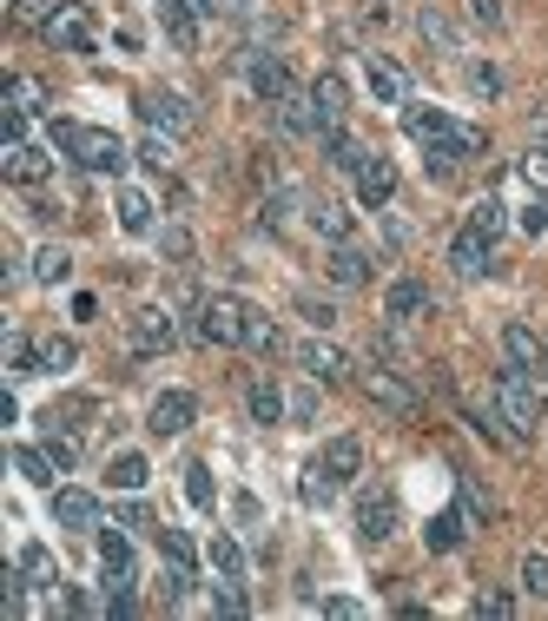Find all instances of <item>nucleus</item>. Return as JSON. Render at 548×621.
<instances>
[{
  "label": "nucleus",
  "instance_id": "nucleus-54",
  "mask_svg": "<svg viewBox=\"0 0 548 621\" xmlns=\"http://www.w3.org/2000/svg\"><path fill=\"white\" fill-rule=\"evenodd\" d=\"M522 232H548V192H536V199L522 206Z\"/></svg>",
  "mask_w": 548,
  "mask_h": 621
},
{
  "label": "nucleus",
  "instance_id": "nucleus-14",
  "mask_svg": "<svg viewBox=\"0 0 548 621\" xmlns=\"http://www.w3.org/2000/svg\"><path fill=\"white\" fill-rule=\"evenodd\" d=\"M0 172H7L13 186H40V179L53 172V159H47L40 146H27V139H7V152H0Z\"/></svg>",
  "mask_w": 548,
  "mask_h": 621
},
{
  "label": "nucleus",
  "instance_id": "nucleus-35",
  "mask_svg": "<svg viewBox=\"0 0 548 621\" xmlns=\"http://www.w3.org/2000/svg\"><path fill=\"white\" fill-rule=\"evenodd\" d=\"M152 535H159V549H165V562H179V569H199V542H192L185 529H165V522H159Z\"/></svg>",
  "mask_w": 548,
  "mask_h": 621
},
{
  "label": "nucleus",
  "instance_id": "nucleus-11",
  "mask_svg": "<svg viewBox=\"0 0 548 621\" xmlns=\"http://www.w3.org/2000/svg\"><path fill=\"white\" fill-rule=\"evenodd\" d=\"M429 311H436V298H429L423 278H397V284L384 291V318H390V324H416V318H429Z\"/></svg>",
  "mask_w": 548,
  "mask_h": 621
},
{
  "label": "nucleus",
  "instance_id": "nucleus-26",
  "mask_svg": "<svg viewBox=\"0 0 548 621\" xmlns=\"http://www.w3.org/2000/svg\"><path fill=\"white\" fill-rule=\"evenodd\" d=\"M13 470H20L27 483H40V490H53V477H60V463H53L40 443H13Z\"/></svg>",
  "mask_w": 548,
  "mask_h": 621
},
{
  "label": "nucleus",
  "instance_id": "nucleus-37",
  "mask_svg": "<svg viewBox=\"0 0 548 621\" xmlns=\"http://www.w3.org/2000/svg\"><path fill=\"white\" fill-rule=\"evenodd\" d=\"M212 569H219L225 582H245V549H239L232 535H212Z\"/></svg>",
  "mask_w": 548,
  "mask_h": 621
},
{
  "label": "nucleus",
  "instance_id": "nucleus-3",
  "mask_svg": "<svg viewBox=\"0 0 548 621\" xmlns=\"http://www.w3.org/2000/svg\"><path fill=\"white\" fill-rule=\"evenodd\" d=\"M245 318H252V304H239V298L212 291V298H199V311H192V338H199V344L232 351V344H245Z\"/></svg>",
  "mask_w": 548,
  "mask_h": 621
},
{
  "label": "nucleus",
  "instance_id": "nucleus-41",
  "mask_svg": "<svg viewBox=\"0 0 548 621\" xmlns=\"http://www.w3.org/2000/svg\"><path fill=\"white\" fill-rule=\"evenodd\" d=\"M516 589H522V595H536V602H548V555H542V549H536V555H522Z\"/></svg>",
  "mask_w": 548,
  "mask_h": 621
},
{
  "label": "nucleus",
  "instance_id": "nucleus-44",
  "mask_svg": "<svg viewBox=\"0 0 548 621\" xmlns=\"http://www.w3.org/2000/svg\"><path fill=\"white\" fill-rule=\"evenodd\" d=\"M297 490H304V502H317V509H324V502L337 497V477H331V470H324V463H311V470H304V483H297Z\"/></svg>",
  "mask_w": 548,
  "mask_h": 621
},
{
  "label": "nucleus",
  "instance_id": "nucleus-47",
  "mask_svg": "<svg viewBox=\"0 0 548 621\" xmlns=\"http://www.w3.org/2000/svg\"><path fill=\"white\" fill-rule=\"evenodd\" d=\"M212 615H252V602H245V589L219 575V589H212Z\"/></svg>",
  "mask_w": 548,
  "mask_h": 621
},
{
  "label": "nucleus",
  "instance_id": "nucleus-17",
  "mask_svg": "<svg viewBox=\"0 0 548 621\" xmlns=\"http://www.w3.org/2000/svg\"><path fill=\"white\" fill-rule=\"evenodd\" d=\"M371 264H377L371 251H364V246H351V239H344V246H331V264H324V271H331V284H344V291H357V284H371Z\"/></svg>",
  "mask_w": 548,
  "mask_h": 621
},
{
  "label": "nucleus",
  "instance_id": "nucleus-42",
  "mask_svg": "<svg viewBox=\"0 0 548 621\" xmlns=\"http://www.w3.org/2000/svg\"><path fill=\"white\" fill-rule=\"evenodd\" d=\"M469 232H483V239L496 246V232H503V199H476V206H469Z\"/></svg>",
  "mask_w": 548,
  "mask_h": 621
},
{
  "label": "nucleus",
  "instance_id": "nucleus-12",
  "mask_svg": "<svg viewBox=\"0 0 548 621\" xmlns=\"http://www.w3.org/2000/svg\"><path fill=\"white\" fill-rule=\"evenodd\" d=\"M297 371L311 377V383H344V377H351V358H344L337 344H324V338H304V344H297Z\"/></svg>",
  "mask_w": 548,
  "mask_h": 621
},
{
  "label": "nucleus",
  "instance_id": "nucleus-9",
  "mask_svg": "<svg viewBox=\"0 0 548 621\" xmlns=\"http://www.w3.org/2000/svg\"><path fill=\"white\" fill-rule=\"evenodd\" d=\"M179 344V324H172V311L165 304H145L133 318V351L139 358H159V351H172Z\"/></svg>",
  "mask_w": 548,
  "mask_h": 621
},
{
  "label": "nucleus",
  "instance_id": "nucleus-21",
  "mask_svg": "<svg viewBox=\"0 0 548 621\" xmlns=\"http://www.w3.org/2000/svg\"><path fill=\"white\" fill-rule=\"evenodd\" d=\"M463 509H443V515H429V529H423V549L429 555H449V549H463Z\"/></svg>",
  "mask_w": 548,
  "mask_h": 621
},
{
  "label": "nucleus",
  "instance_id": "nucleus-29",
  "mask_svg": "<svg viewBox=\"0 0 548 621\" xmlns=\"http://www.w3.org/2000/svg\"><path fill=\"white\" fill-rule=\"evenodd\" d=\"M20 575H27V589H60V569H53V555L40 542L20 549Z\"/></svg>",
  "mask_w": 548,
  "mask_h": 621
},
{
  "label": "nucleus",
  "instance_id": "nucleus-25",
  "mask_svg": "<svg viewBox=\"0 0 548 621\" xmlns=\"http://www.w3.org/2000/svg\"><path fill=\"white\" fill-rule=\"evenodd\" d=\"M317 463H324V470H331L337 483H351V477L364 470V443H357V437H331V450H324Z\"/></svg>",
  "mask_w": 548,
  "mask_h": 621
},
{
  "label": "nucleus",
  "instance_id": "nucleus-1",
  "mask_svg": "<svg viewBox=\"0 0 548 621\" xmlns=\"http://www.w3.org/2000/svg\"><path fill=\"white\" fill-rule=\"evenodd\" d=\"M53 146L73 159V166H87V172H126V139L120 132H106V126H73V120H53Z\"/></svg>",
  "mask_w": 548,
  "mask_h": 621
},
{
  "label": "nucleus",
  "instance_id": "nucleus-2",
  "mask_svg": "<svg viewBox=\"0 0 548 621\" xmlns=\"http://www.w3.org/2000/svg\"><path fill=\"white\" fill-rule=\"evenodd\" d=\"M496 410L516 437H536L542 430V390H536V371H496Z\"/></svg>",
  "mask_w": 548,
  "mask_h": 621
},
{
  "label": "nucleus",
  "instance_id": "nucleus-4",
  "mask_svg": "<svg viewBox=\"0 0 548 621\" xmlns=\"http://www.w3.org/2000/svg\"><path fill=\"white\" fill-rule=\"evenodd\" d=\"M357 383H364V397H371L384 417H397V423H416V417H423V397H416L410 383H404V371L364 364V371H357Z\"/></svg>",
  "mask_w": 548,
  "mask_h": 621
},
{
  "label": "nucleus",
  "instance_id": "nucleus-10",
  "mask_svg": "<svg viewBox=\"0 0 548 621\" xmlns=\"http://www.w3.org/2000/svg\"><path fill=\"white\" fill-rule=\"evenodd\" d=\"M357 535L364 542H390L397 535V497L390 490H364L357 497Z\"/></svg>",
  "mask_w": 548,
  "mask_h": 621
},
{
  "label": "nucleus",
  "instance_id": "nucleus-16",
  "mask_svg": "<svg viewBox=\"0 0 548 621\" xmlns=\"http://www.w3.org/2000/svg\"><path fill=\"white\" fill-rule=\"evenodd\" d=\"M503 358H509L516 371H542V364H548L542 331H529V324H503Z\"/></svg>",
  "mask_w": 548,
  "mask_h": 621
},
{
  "label": "nucleus",
  "instance_id": "nucleus-8",
  "mask_svg": "<svg viewBox=\"0 0 548 621\" xmlns=\"http://www.w3.org/2000/svg\"><path fill=\"white\" fill-rule=\"evenodd\" d=\"M245 80H252V93H258L265 107H277V100L297 93V87H291V67H284L277 53H245Z\"/></svg>",
  "mask_w": 548,
  "mask_h": 621
},
{
  "label": "nucleus",
  "instance_id": "nucleus-24",
  "mask_svg": "<svg viewBox=\"0 0 548 621\" xmlns=\"http://www.w3.org/2000/svg\"><path fill=\"white\" fill-rule=\"evenodd\" d=\"M324 159H331L337 172H357V166L371 159V146H364V139H351L344 126H331V132H324Z\"/></svg>",
  "mask_w": 548,
  "mask_h": 621
},
{
  "label": "nucleus",
  "instance_id": "nucleus-23",
  "mask_svg": "<svg viewBox=\"0 0 548 621\" xmlns=\"http://www.w3.org/2000/svg\"><path fill=\"white\" fill-rule=\"evenodd\" d=\"M7 107H13V113H47L53 93H47L33 73H7Z\"/></svg>",
  "mask_w": 548,
  "mask_h": 621
},
{
  "label": "nucleus",
  "instance_id": "nucleus-15",
  "mask_svg": "<svg viewBox=\"0 0 548 621\" xmlns=\"http://www.w3.org/2000/svg\"><path fill=\"white\" fill-rule=\"evenodd\" d=\"M351 179H357V199H364V206H390V199H397V166L377 159V152H371Z\"/></svg>",
  "mask_w": 548,
  "mask_h": 621
},
{
  "label": "nucleus",
  "instance_id": "nucleus-22",
  "mask_svg": "<svg viewBox=\"0 0 548 621\" xmlns=\"http://www.w3.org/2000/svg\"><path fill=\"white\" fill-rule=\"evenodd\" d=\"M404 126H410L416 146H449V132H456V120H449V113H436V107H410Z\"/></svg>",
  "mask_w": 548,
  "mask_h": 621
},
{
  "label": "nucleus",
  "instance_id": "nucleus-32",
  "mask_svg": "<svg viewBox=\"0 0 548 621\" xmlns=\"http://www.w3.org/2000/svg\"><path fill=\"white\" fill-rule=\"evenodd\" d=\"M245 403H252V417H258V423H284V417H291V397H284L277 383H252V397H245Z\"/></svg>",
  "mask_w": 548,
  "mask_h": 621
},
{
  "label": "nucleus",
  "instance_id": "nucleus-27",
  "mask_svg": "<svg viewBox=\"0 0 548 621\" xmlns=\"http://www.w3.org/2000/svg\"><path fill=\"white\" fill-rule=\"evenodd\" d=\"M277 132H324V120H317V107H311V93H291V100H277Z\"/></svg>",
  "mask_w": 548,
  "mask_h": 621
},
{
  "label": "nucleus",
  "instance_id": "nucleus-50",
  "mask_svg": "<svg viewBox=\"0 0 548 621\" xmlns=\"http://www.w3.org/2000/svg\"><path fill=\"white\" fill-rule=\"evenodd\" d=\"M476 615H516V595H509V589H483V595H476Z\"/></svg>",
  "mask_w": 548,
  "mask_h": 621
},
{
  "label": "nucleus",
  "instance_id": "nucleus-60",
  "mask_svg": "<svg viewBox=\"0 0 548 621\" xmlns=\"http://www.w3.org/2000/svg\"><path fill=\"white\" fill-rule=\"evenodd\" d=\"M536 126H542V152H548V120H536Z\"/></svg>",
  "mask_w": 548,
  "mask_h": 621
},
{
  "label": "nucleus",
  "instance_id": "nucleus-55",
  "mask_svg": "<svg viewBox=\"0 0 548 621\" xmlns=\"http://www.w3.org/2000/svg\"><path fill=\"white\" fill-rule=\"evenodd\" d=\"M159 251H165V258H192V239H185L179 226H165V232H159Z\"/></svg>",
  "mask_w": 548,
  "mask_h": 621
},
{
  "label": "nucleus",
  "instance_id": "nucleus-45",
  "mask_svg": "<svg viewBox=\"0 0 548 621\" xmlns=\"http://www.w3.org/2000/svg\"><path fill=\"white\" fill-rule=\"evenodd\" d=\"M456 483H463V515H476V522H489V515H496V497H489L476 477H456Z\"/></svg>",
  "mask_w": 548,
  "mask_h": 621
},
{
  "label": "nucleus",
  "instance_id": "nucleus-33",
  "mask_svg": "<svg viewBox=\"0 0 548 621\" xmlns=\"http://www.w3.org/2000/svg\"><path fill=\"white\" fill-rule=\"evenodd\" d=\"M245 351H258V358H272V351H284V331H277L265 311H252L245 318Z\"/></svg>",
  "mask_w": 548,
  "mask_h": 621
},
{
  "label": "nucleus",
  "instance_id": "nucleus-51",
  "mask_svg": "<svg viewBox=\"0 0 548 621\" xmlns=\"http://www.w3.org/2000/svg\"><path fill=\"white\" fill-rule=\"evenodd\" d=\"M522 179L536 186V192H548V152L536 146V152H522Z\"/></svg>",
  "mask_w": 548,
  "mask_h": 621
},
{
  "label": "nucleus",
  "instance_id": "nucleus-40",
  "mask_svg": "<svg viewBox=\"0 0 548 621\" xmlns=\"http://www.w3.org/2000/svg\"><path fill=\"white\" fill-rule=\"evenodd\" d=\"M120 226H126V232H152V199L133 192V186L120 192Z\"/></svg>",
  "mask_w": 548,
  "mask_h": 621
},
{
  "label": "nucleus",
  "instance_id": "nucleus-13",
  "mask_svg": "<svg viewBox=\"0 0 548 621\" xmlns=\"http://www.w3.org/2000/svg\"><path fill=\"white\" fill-rule=\"evenodd\" d=\"M139 120L152 126V132H192V107L179 100V93H139Z\"/></svg>",
  "mask_w": 548,
  "mask_h": 621
},
{
  "label": "nucleus",
  "instance_id": "nucleus-18",
  "mask_svg": "<svg viewBox=\"0 0 548 621\" xmlns=\"http://www.w3.org/2000/svg\"><path fill=\"white\" fill-rule=\"evenodd\" d=\"M364 73H371V93H377L384 107H404L410 80H404V67H397V60H384V53H364Z\"/></svg>",
  "mask_w": 548,
  "mask_h": 621
},
{
  "label": "nucleus",
  "instance_id": "nucleus-30",
  "mask_svg": "<svg viewBox=\"0 0 548 621\" xmlns=\"http://www.w3.org/2000/svg\"><path fill=\"white\" fill-rule=\"evenodd\" d=\"M33 278H40V284H67V278H73V251H67V246H40V251H33Z\"/></svg>",
  "mask_w": 548,
  "mask_h": 621
},
{
  "label": "nucleus",
  "instance_id": "nucleus-19",
  "mask_svg": "<svg viewBox=\"0 0 548 621\" xmlns=\"http://www.w3.org/2000/svg\"><path fill=\"white\" fill-rule=\"evenodd\" d=\"M311 107H317L324 132H331V126H344V107H351L344 80H337V73H317V80H311ZM324 132H317V139H324Z\"/></svg>",
  "mask_w": 548,
  "mask_h": 621
},
{
  "label": "nucleus",
  "instance_id": "nucleus-28",
  "mask_svg": "<svg viewBox=\"0 0 548 621\" xmlns=\"http://www.w3.org/2000/svg\"><path fill=\"white\" fill-rule=\"evenodd\" d=\"M80 364V351H73V338H40L33 344V371H47V377H67Z\"/></svg>",
  "mask_w": 548,
  "mask_h": 621
},
{
  "label": "nucleus",
  "instance_id": "nucleus-7",
  "mask_svg": "<svg viewBox=\"0 0 548 621\" xmlns=\"http://www.w3.org/2000/svg\"><path fill=\"white\" fill-rule=\"evenodd\" d=\"M449 271H456V278H463V284H483V278H489V271H496V251H489V239H483V232H469V226H463V232H456V239H449Z\"/></svg>",
  "mask_w": 548,
  "mask_h": 621
},
{
  "label": "nucleus",
  "instance_id": "nucleus-58",
  "mask_svg": "<svg viewBox=\"0 0 548 621\" xmlns=\"http://www.w3.org/2000/svg\"><path fill=\"white\" fill-rule=\"evenodd\" d=\"M120 522H126V529H152V515H145V502H120Z\"/></svg>",
  "mask_w": 548,
  "mask_h": 621
},
{
  "label": "nucleus",
  "instance_id": "nucleus-48",
  "mask_svg": "<svg viewBox=\"0 0 548 621\" xmlns=\"http://www.w3.org/2000/svg\"><path fill=\"white\" fill-rule=\"evenodd\" d=\"M60 7H67V0H13V20H20V27H47Z\"/></svg>",
  "mask_w": 548,
  "mask_h": 621
},
{
  "label": "nucleus",
  "instance_id": "nucleus-57",
  "mask_svg": "<svg viewBox=\"0 0 548 621\" xmlns=\"http://www.w3.org/2000/svg\"><path fill=\"white\" fill-rule=\"evenodd\" d=\"M159 7H179V13H192V20H212V13H219V0H159Z\"/></svg>",
  "mask_w": 548,
  "mask_h": 621
},
{
  "label": "nucleus",
  "instance_id": "nucleus-5",
  "mask_svg": "<svg viewBox=\"0 0 548 621\" xmlns=\"http://www.w3.org/2000/svg\"><path fill=\"white\" fill-rule=\"evenodd\" d=\"M40 33H47L53 53H93V7H87V0H67Z\"/></svg>",
  "mask_w": 548,
  "mask_h": 621
},
{
  "label": "nucleus",
  "instance_id": "nucleus-36",
  "mask_svg": "<svg viewBox=\"0 0 548 621\" xmlns=\"http://www.w3.org/2000/svg\"><path fill=\"white\" fill-rule=\"evenodd\" d=\"M145 477H152V470H145V457H133V450H126V457H113V470H106V483H113V490H126V497L145 490Z\"/></svg>",
  "mask_w": 548,
  "mask_h": 621
},
{
  "label": "nucleus",
  "instance_id": "nucleus-46",
  "mask_svg": "<svg viewBox=\"0 0 548 621\" xmlns=\"http://www.w3.org/2000/svg\"><path fill=\"white\" fill-rule=\"evenodd\" d=\"M456 166H463V152H456V146H429V152H423V172H429V179H443V186L456 179Z\"/></svg>",
  "mask_w": 548,
  "mask_h": 621
},
{
  "label": "nucleus",
  "instance_id": "nucleus-38",
  "mask_svg": "<svg viewBox=\"0 0 548 621\" xmlns=\"http://www.w3.org/2000/svg\"><path fill=\"white\" fill-rule=\"evenodd\" d=\"M297 318H304L311 331H331V324H337V304L317 298V291H297Z\"/></svg>",
  "mask_w": 548,
  "mask_h": 621
},
{
  "label": "nucleus",
  "instance_id": "nucleus-31",
  "mask_svg": "<svg viewBox=\"0 0 548 621\" xmlns=\"http://www.w3.org/2000/svg\"><path fill=\"white\" fill-rule=\"evenodd\" d=\"M311 226H317L331 246H344V239H351V212H344L337 199H317V206H311Z\"/></svg>",
  "mask_w": 548,
  "mask_h": 621
},
{
  "label": "nucleus",
  "instance_id": "nucleus-59",
  "mask_svg": "<svg viewBox=\"0 0 548 621\" xmlns=\"http://www.w3.org/2000/svg\"><path fill=\"white\" fill-rule=\"evenodd\" d=\"M219 13H232V20H239V13H252V0H219Z\"/></svg>",
  "mask_w": 548,
  "mask_h": 621
},
{
  "label": "nucleus",
  "instance_id": "nucleus-34",
  "mask_svg": "<svg viewBox=\"0 0 548 621\" xmlns=\"http://www.w3.org/2000/svg\"><path fill=\"white\" fill-rule=\"evenodd\" d=\"M416 27H423V40H429V47H443V53H463V40H456V27H449V13H436V7H423V13H416Z\"/></svg>",
  "mask_w": 548,
  "mask_h": 621
},
{
  "label": "nucleus",
  "instance_id": "nucleus-39",
  "mask_svg": "<svg viewBox=\"0 0 548 621\" xmlns=\"http://www.w3.org/2000/svg\"><path fill=\"white\" fill-rule=\"evenodd\" d=\"M40 450H47V457H53V463H60V477H67V470H73V463H80V443H73V437H67V423H47V443H40Z\"/></svg>",
  "mask_w": 548,
  "mask_h": 621
},
{
  "label": "nucleus",
  "instance_id": "nucleus-52",
  "mask_svg": "<svg viewBox=\"0 0 548 621\" xmlns=\"http://www.w3.org/2000/svg\"><path fill=\"white\" fill-rule=\"evenodd\" d=\"M469 20H476V27H489V33H496V27H503V20H509V13H503V0H469Z\"/></svg>",
  "mask_w": 548,
  "mask_h": 621
},
{
  "label": "nucleus",
  "instance_id": "nucleus-56",
  "mask_svg": "<svg viewBox=\"0 0 548 621\" xmlns=\"http://www.w3.org/2000/svg\"><path fill=\"white\" fill-rule=\"evenodd\" d=\"M317 609H324V615H337V621L364 615V602H351V595H324V602H317Z\"/></svg>",
  "mask_w": 548,
  "mask_h": 621
},
{
  "label": "nucleus",
  "instance_id": "nucleus-6",
  "mask_svg": "<svg viewBox=\"0 0 548 621\" xmlns=\"http://www.w3.org/2000/svg\"><path fill=\"white\" fill-rule=\"evenodd\" d=\"M192 417H199V397H192V390H159L152 410H145V430H152V437H185Z\"/></svg>",
  "mask_w": 548,
  "mask_h": 621
},
{
  "label": "nucleus",
  "instance_id": "nucleus-20",
  "mask_svg": "<svg viewBox=\"0 0 548 621\" xmlns=\"http://www.w3.org/2000/svg\"><path fill=\"white\" fill-rule=\"evenodd\" d=\"M53 522L60 529H100V502L87 490H53Z\"/></svg>",
  "mask_w": 548,
  "mask_h": 621
},
{
  "label": "nucleus",
  "instance_id": "nucleus-53",
  "mask_svg": "<svg viewBox=\"0 0 548 621\" xmlns=\"http://www.w3.org/2000/svg\"><path fill=\"white\" fill-rule=\"evenodd\" d=\"M139 159H145L152 172H172V146H165V139H145V146H139Z\"/></svg>",
  "mask_w": 548,
  "mask_h": 621
},
{
  "label": "nucleus",
  "instance_id": "nucleus-43",
  "mask_svg": "<svg viewBox=\"0 0 548 621\" xmlns=\"http://www.w3.org/2000/svg\"><path fill=\"white\" fill-rule=\"evenodd\" d=\"M185 497L199 502V509H212V502H219V483H212V470H205V463H185Z\"/></svg>",
  "mask_w": 548,
  "mask_h": 621
},
{
  "label": "nucleus",
  "instance_id": "nucleus-49",
  "mask_svg": "<svg viewBox=\"0 0 548 621\" xmlns=\"http://www.w3.org/2000/svg\"><path fill=\"white\" fill-rule=\"evenodd\" d=\"M469 93H483V100H496V93H503V73H496L489 60H476V67H469Z\"/></svg>",
  "mask_w": 548,
  "mask_h": 621
}]
</instances>
